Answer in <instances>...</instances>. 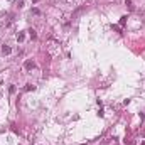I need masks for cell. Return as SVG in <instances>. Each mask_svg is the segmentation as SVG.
Listing matches in <instances>:
<instances>
[{"mask_svg":"<svg viewBox=\"0 0 145 145\" xmlns=\"http://www.w3.org/2000/svg\"><path fill=\"white\" fill-rule=\"evenodd\" d=\"M2 52H4V54H10V52H12V49H10L9 46H4V47H2Z\"/></svg>","mask_w":145,"mask_h":145,"instance_id":"277c9868","label":"cell"},{"mask_svg":"<svg viewBox=\"0 0 145 145\" xmlns=\"http://www.w3.org/2000/svg\"><path fill=\"white\" fill-rule=\"evenodd\" d=\"M32 2H37V0H32Z\"/></svg>","mask_w":145,"mask_h":145,"instance_id":"9c48e42d","label":"cell"},{"mask_svg":"<svg viewBox=\"0 0 145 145\" xmlns=\"http://www.w3.org/2000/svg\"><path fill=\"white\" fill-rule=\"evenodd\" d=\"M32 68H34V63L32 61H27L25 63V69H32Z\"/></svg>","mask_w":145,"mask_h":145,"instance_id":"5b68a950","label":"cell"},{"mask_svg":"<svg viewBox=\"0 0 145 145\" xmlns=\"http://www.w3.org/2000/svg\"><path fill=\"white\" fill-rule=\"evenodd\" d=\"M125 5H128V9H130V10H133V4L130 2V0H126V2H125Z\"/></svg>","mask_w":145,"mask_h":145,"instance_id":"8992f818","label":"cell"},{"mask_svg":"<svg viewBox=\"0 0 145 145\" xmlns=\"http://www.w3.org/2000/svg\"><path fill=\"white\" fill-rule=\"evenodd\" d=\"M46 49H47V52L51 54V56H56V54H59V51H61V46H59L58 41H49Z\"/></svg>","mask_w":145,"mask_h":145,"instance_id":"6da1fadb","label":"cell"},{"mask_svg":"<svg viewBox=\"0 0 145 145\" xmlns=\"http://www.w3.org/2000/svg\"><path fill=\"white\" fill-rule=\"evenodd\" d=\"M30 32V39H35V37H37V34H35V30H29Z\"/></svg>","mask_w":145,"mask_h":145,"instance_id":"ba28073f","label":"cell"},{"mask_svg":"<svg viewBox=\"0 0 145 145\" xmlns=\"http://www.w3.org/2000/svg\"><path fill=\"white\" fill-rule=\"evenodd\" d=\"M79 2H83V0H63V4L68 5V7H76Z\"/></svg>","mask_w":145,"mask_h":145,"instance_id":"3957f363","label":"cell"},{"mask_svg":"<svg viewBox=\"0 0 145 145\" xmlns=\"http://www.w3.org/2000/svg\"><path fill=\"white\" fill-rule=\"evenodd\" d=\"M17 41H19V42H22V41H24V34H22V32L17 35Z\"/></svg>","mask_w":145,"mask_h":145,"instance_id":"52a82bcc","label":"cell"},{"mask_svg":"<svg viewBox=\"0 0 145 145\" xmlns=\"http://www.w3.org/2000/svg\"><path fill=\"white\" fill-rule=\"evenodd\" d=\"M12 24V15L10 14H4L2 17H0V25L2 27H9Z\"/></svg>","mask_w":145,"mask_h":145,"instance_id":"7a4b0ae2","label":"cell"}]
</instances>
